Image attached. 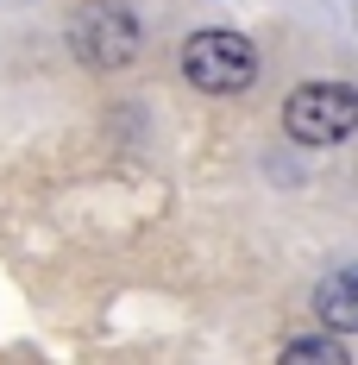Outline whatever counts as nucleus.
<instances>
[{
  "label": "nucleus",
  "instance_id": "f257e3e1",
  "mask_svg": "<svg viewBox=\"0 0 358 365\" xmlns=\"http://www.w3.org/2000/svg\"><path fill=\"white\" fill-rule=\"evenodd\" d=\"M283 126L295 145H339L358 133V88L346 82H308L283 101Z\"/></svg>",
  "mask_w": 358,
  "mask_h": 365
},
{
  "label": "nucleus",
  "instance_id": "f03ea898",
  "mask_svg": "<svg viewBox=\"0 0 358 365\" xmlns=\"http://www.w3.org/2000/svg\"><path fill=\"white\" fill-rule=\"evenodd\" d=\"M182 76L201 95H239L258 82V44L239 32H195L182 44Z\"/></svg>",
  "mask_w": 358,
  "mask_h": 365
},
{
  "label": "nucleus",
  "instance_id": "7ed1b4c3",
  "mask_svg": "<svg viewBox=\"0 0 358 365\" xmlns=\"http://www.w3.org/2000/svg\"><path fill=\"white\" fill-rule=\"evenodd\" d=\"M70 51L88 63V70H126V63L139 57V19H132L120 0L88 6V13L70 19Z\"/></svg>",
  "mask_w": 358,
  "mask_h": 365
},
{
  "label": "nucleus",
  "instance_id": "20e7f679",
  "mask_svg": "<svg viewBox=\"0 0 358 365\" xmlns=\"http://www.w3.org/2000/svg\"><path fill=\"white\" fill-rule=\"evenodd\" d=\"M315 315H321L333 334H358V264H339V271H327V277H321Z\"/></svg>",
  "mask_w": 358,
  "mask_h": 365
},
{
  "label": "nucleus",
  "instance_id": "39448f33",
  "mask_svg": "<svg viewBox=\"0 0 358 365\" xmlns=\"http://www.w3.org/2000/svg\"><path fill=\"white\" fill-rule=\"evenodd\" d=\"M283 359H327V365H346V346H339V340H321V334H308V340H289Z\"/></svg>",
  "mask_w": 358,
  "mask_h": 365
}]
</instances>
